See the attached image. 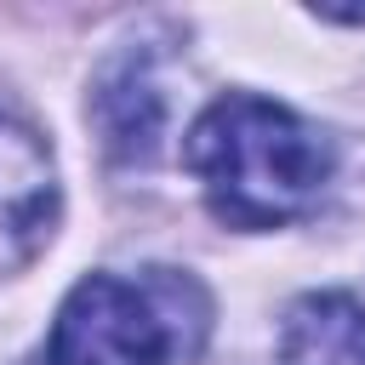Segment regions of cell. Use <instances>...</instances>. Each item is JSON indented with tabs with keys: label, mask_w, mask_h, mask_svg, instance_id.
<instances>
[{
	"label": "cell",
	"mask_w": 365,
	"mask_h": 365,
	"mask_svg": "<svg viewBox=\"0 0 365 365\" xmlns=\"http://www.w3.org/2000/svg\"><path fill=\"white\" fill-rule=\"evenodd\" d=\"M188 171L200 177L211 211L234 228H279L319 194L331 154L325 143L268 97H217L188 143Z\"/></svg>",
	"instance_id": "cell-1"
},
{
	"label": "cell",
	"mask_w": 365,
	"mask_h": 365,
	"mask_svg": "<svg viewBox=\"0 0 365 365\" xmlns=\"http://www.w3.org/2000/svg\"><path fill=\"white\" fill-rule=\"evenodd\" d=\"M171 325L160 302L114 274H86L51 325V365H165Z\"/></svg>",
	"instance_id": "cell-2"
},
{
	"label": "cell",
	"mask_w": 365,
	"mask_h": 365,
	"mask_svg": "<svg viewBox=\"0 0 365 365\" xmlns=\"http://www.w3.org/2000/svg\"><path fill=\"white\" fill-rule=\"evenodd\" d=\"M279 365H365V308L348 291H308L279 331Z\"/></svg>",
	"instance_id": "cell-4"
},
{
	"label": "cell",
	"mask_w": 365,
	"mask_h": 365,
	"mask_svg": "<svg viewBox=\"0 0 365 365\" xmlns=\"http://www.w3.org/2000/svg\"><path fill=\"white\" fill-rule=\"evenodd\" d=\"M57 217V171H51V148L17 125L11 114H0V274L23 268Z\"/></svg>",
	"instance_id": "cell-3"
}]
</instances>
